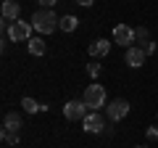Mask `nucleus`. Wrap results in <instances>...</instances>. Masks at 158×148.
Returning <instances> with one entry per match:
<instances>
[{
  "instance_id": "nucleus-1",
  "label": "nucleus",
  "mask_w": 158,
  "mask_h": 148,
  "mask_svg": "<svg viewBox=\"0 0 158 148\" xmlns=\"http://www.w3.org/2000/svg\"><path fill=\"white\" fill-rule=\"evenodd\" d=\"M58 24H61V19L56 16V13L50 11V8H42V11H34L32 16V27L37 29L40 34H50L58 29Z\"/></svg>"
},
{
  "instance_id": "nucleus-2",
  "label": "nucleus",
  "mask_w": 158,
  "mask_h": 148,
  "mask_svg": "<svg viewBox=\"0 0 158 148\" xmlns=\"http://www.w3.org/2000/svg\"><path fill=\"white\" fill-rule=\"evenodd\" d=\"M82 101H85V106L92 108V111H98L100 106H106V90H103V85H87Z\"/></svg>"
},
{
  "instance_id": "nucleus-3",
  "label": "nucleus",
  "mask_w": 158,
  "mask_h": 148,
  "mask_svg": "<svg viewBox=\"0 0 158 148\" xmlns=\"http://www.w3.org/2000/svg\"><path fill=\"white\" fill-rule=\"evenodd\" d=\"M32 24L29 21H21V19H16V21H11V27H8V37H11L13 42H21V40H32Z\"/></svg>"
},
{
  "instance_id": "nucleus-4",
  "label": "nucleus",
  "mask_w": 158,
  "mask_h": 148,
  "mask_svg": "<svg viewBox=\"0 0 158 148\" xmlns=\"http://www.w3.org/2000/svg\"><path fill=\"white\" fill-rule=\"evenodd\" d=\"M63 116H66V119H71V122H82V119L87 116L85 101H69L66 106H63Z\"/></svg>"
},
{
  "instance_id": "nucleus-5",
  "label": "nucleus",
  "mask_w": 158,
  "mask_h": 148,
  "mask_svg": "<svg viewBox=\"0 0 158 148\" xmlns=\"http://www.w3.org/2000/svg\"><path fill=\"white\" fill-rule=\"evenodd\" d=\"M113 42L132 48V42H135V29H132V27H127V24H118V27L113 29Z\"/></svg>"
},
{
  "instance_id": "nucleus-6",
  "label": "nucleus",
  "mask_w": 158,
  "mask_h": 148,
  "mask_svg": "<svg viewBox=\"0 0 158 148\" xmlns=\"http://www.w3.org/2000/svg\"><path fill=\"white\" fill-rule=\"evenodd\" d=\"M82 127H85V132H103L106 130V122H103V116L98 114V111H90V114L82 119Z\"/></svg>"
},
{
  "instance_id": "nucleus-7",
  "label": "nucleus",
  "mask_w": 158,
  "mask_h": 148,
  "mask_svg": "<svg viewBox=\"0 0 158 148\" xmlns=\"http://www.w3.org/2000/svg\"><path fill=\"white\" fill-rule=\"evenodd\" d=\"M108 119H113V122H118V119H124L127 114H129V103L127 101H121V98H118V101H113V103H108Z\"/></svg>"
},
{
  "instance_id": "nucleus-8",
  "label": "nucleus",
  "mask_w": 158,
  "mask_h": 148,
  "mask_svg": "<svg viewBox=\"0 0 158 148\" xmlns=\"http://www.w3.org/2000/svg\"><path fill=\"white\" fill-rule=\"evenodd\" d=\"M145 50H142V48H127V56H124V61L129 63L132 69H140L142 63H145Z\"/></svg>"
},
{
  "instance_id": "nucleus-9",
  "label": "nucleus",
  "mask_w": 158,
  "mask_h": 148,
  "mask_svg": "<svg viewBox=\"0 0 158 148\" xmlns=\"http://www.w3.org/2000/svg\"><path fill=\"white\" fill-rule=\"evenodd\" d=\"M108 50H111V42L103 40V37H100V40H95V42L90 45V56H92V58H103Z\"/></svg>"
},
{
  "instance_id": "nucleus-10",
  "label": "nucleus",
  "mask_w": 158,
  "mask_h": 148,
  "mask_svg": "<svg viewBox=\"0 0 158 148\" xmlns=\"http://www.w3.org/2000/svg\"><path fill=\"white\" fill-rule=\"evenodd\" d=\"M19 13H21V6H19L16 0H6V3H3V16H6L8 21H16Z\"/></svg>"
},
{
  "instance_id": "nucleus-11",
  "label": "nucleus",
  "mask_w": 158,
  "mask_h": 148,
  "mask_svg": "<svg viewBox=\"0 0 158 148\" xmlns=\"http://www.w3.org/2000/svg\"><path fill=\"white\" fill-rule=\"evenodd\" d=\"M3 130L19 132V130H21V116H16V114H6V122H3Z\"/></svg>"
},
{
  "instance_id": "nucleus-12",
  "label": "nucleus",
  "mask_w": 158,
  "mask_h": 148,
  "mask_svg": "<svg viewBox=\"0 0 158 148\" xmlns=\"http://www.w3.org/2000/svg\"><path fill=\"white\" fill-rule=\"evenodd\" d=\"M29 53H32V56H42V53H45V42L40 40V37H32V40H29Z\"/></svg>"
},
{
  "instance_id": "nucleus-13",
  "label": "nucleus",
  "mask_w": 158,
  "mask_h": 148,
  "mask_svg": "<svg viewBox=\"0 0 158 148\" xmlns=\"http://www.w3.org/2000/svg\"><path fill=\"white\" fill-rule=\"evenodd\" d=\"M77 16H63L61 19V24H58V29H63V32H74V29H77Z\"/></svg>"
},
{
  "instance_id": "nucleus-14",
  "label": "nucleus",
  "mask_w": 158,
  "mask_h": 148,
  "mask_svg": "<svg viewBox=\"0 0 158 148\" xmlns=\"http://www.w3.org/2000/svg\"><path fill=\"white\" fill-rule=\"evenodd\" d=\"M21 106H24V111H27V114H34V111H45V106H40V103H37V101H32V98H24Z\"/></svg>"
},
{
  "instance_id": "nucleus-15",
  "label": "nucleus",
  "mask_w": 158,
  "mask_h": 148,
  "mask_svg": "<svg viewBox=\"0 0 158 148\" xmlns=\"http://www.w3.org/2000/svg\"><path fill=\"white\" fill-rule=\"evenodd\" d=\"M0 137H3V143H8V146H19V132L3 130V132H0Z\"/></svg>"
},
{
  "instance_id": "nucleus-16",
  "label": "nucleus",
  "mask_w": 158,
  "mask_h": 148,
  "mask_svg": "<svg viewBox=\"0 0 158 148\" xmlns=\"http://www.w3.org/2000/svg\"><path fill=\"white\" fill-rule=\"evenodd\" d=\"M135 40H145V42H148V29H145V27L135 29Z\"/></svg>"
},
{
  "instance_id": "nucleus-17",
  "label": "nucleus",
  "mask_w": 158,
  "mask_h": 148,
  "mask_svg": "<svg viewBox=\"0 0 158 148\" xmlns=\"http://www.w3.org/2000/svg\"><path fill=\"white\" fill-rule=\"evenodd\" d=\"M87 72H90V77H98V74H100V63H90Z\"/></svg>"
},
{
  "instance_id": "nucleus-18",
  "label": "nucleus",
  "mask_w": 158,
  "mask_h": 148,
  "mask_svg": "<svg viewBox=\"0 0 158 148\" xmlns=\"http://www.w3.org/2000/svg\"><path fill=\"white\" fill-rule=\"evenodd\" d=\"M142 50H145V56H150V53L156 50V42H150V40H148L145 45H142Z\"/></svg>"
},
{
  "instance_id": "nucleus-19",
  "label": "nucleus",
  "mask_w": 158,
  "mask_h": 148,
  "mask_svg": "<svg viewBox=\"0 0 158 148\" xmlns=\"http://www.w3.org/2000/svg\"><path fill=\"white\" fill-rule=\"evenodd\" d=\"M148 137H150V140H158V127H150V130H148Z\"/></svg>"
},
{
  "instance_id": "nucleus-20",
  "label": "nucleus",
  "mask_w": 158,
  "mask_h": 148,
  "mask_svg": "<svg viewBox=\"0 0 158 148\" xmlns=\"http://www.w3.org/2000/svg\"><path fill=\"white\" fill-rule=\"evenodd\" d=\"M37 3H40V6H45V8H50L53 3H56V0H37Z\"/></svg>"
},
{
  "instance_id": "nucleus-21",
  "label": "nucleus",
  "mask_w": 158,
  "mask_h": 148,
  "mask_svg": "<svg viewBox=\"0 0 158 148\" xmlns=\"http://www.w3.org/2000/svg\"><path fill=\"white\" fill-rule=\"evenodd\" d=\"M77 3H79V6H85V8H87V6H92L95 0H77Z\"/></svg>"
},
{
  "instance_id": "nucleus-22",
  "label": "nucleus",
  "mask_w": 158,
  "mask_h": 148,
  "mask_svg": "<svg viewBox=\"0 0 158 148\" xmlns=\"http://www.w3.org/2000/svg\"><path fill=\"white\" fill-rule=\"evenodd\" d=\"M137 148H145V146H137Z\"/></svg>"
}]
</instances>
